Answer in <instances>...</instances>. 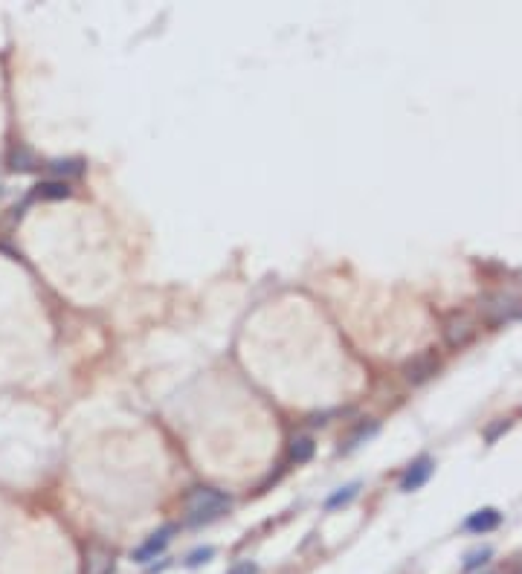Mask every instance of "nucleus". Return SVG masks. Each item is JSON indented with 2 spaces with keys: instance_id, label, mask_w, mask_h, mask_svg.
<instances>
[{
  "instance_id": "f257e3e1",
  "label": "nucleus",
  "mask_w": 522,
  "mask_h": 574,
  "mask_svg": "<svg viewBox=\"0 0 522 574\" xmlns=\"http://www.w3.org/2000/svg\"><path fill=\"white\" fill-rule=\"evenodd\" d=\"M232 508V499L215 488H195L189 496H186V513H189V525H203V522H212L218 516H224L227 511Z\"/></svg>"
},
{
  "instance_id": "f03ea898",
  "label": "nucleus",
  "mask_w": 522,
  "mask_h": 574,
  "mask_svg": "<svg viewBox=\"0 0 522 574\" xmlns=\"http://www.w3.org/2000/svg\"><path fill=\"white\" fill-rule=\"evenodd\" d=\"M174 531H178V528H174V525H163L160 531H154V534H151L145 543H140L134 551H130V560L140 563V565H148L151 560H157V557H160V554L168 548V543H171Z\"/></svg>"
},
{
  "instance_id": "7ed1b4c3",
  "label": "nucleus",
  "mask_w": 522,
  "mask_h": 574,
  "mask_svg": "<svg viewBox=\"0 0 522 574\" xmlns=\"http://www.w3.org/2000/svg\"><path fill=\"white\" fill-rule=\"evenodd\" d=\"M435 371H439V357L432 354V351L426 348V351H421V354H415L406 366H404V374H406V380L409 383H426Z\"/></svg>"
},
{
  "instance_id": "20e7f679",
  "label": "nucleus",
  "mask_w": 522,
  "mask_h": 574,
  "mask_svg": "<svg viewBox=\"0 0 522 574\" xmlns=\"http://www.w3.org/2000/svg\"><path fill=\"white\" fill-rule=\"evenodd\" d=\"M432 470H435V464H432L429 458H418V461L409 464V470L404 473V478H401V491L412 493V491L424 488V484L429 481V476H432Z\"/></svg>"
},
{
  "instance_id": "39448f33",
  "label": "nucleus",
  "mask_w": 522,
  "mask_h": 574,
  "mask_svg": "<svg viewBox=\"0 0 522 574\" xmlns=\"http://www.w3.org/2000/svg\"><path fill=\"white\" fill-rule=\"evenodd\" d=\"M499 522H502V513L496 508H482V511H476V513H470L464 519V531H470V534H488V531H493Z\"/></svg>"
},
{
  "instance_id": "423d86ee",
  "label": "nucleus",
  "mask_w": 522,
  "mask_h": 574,
  "mask_svg": "<svg viewBox=\"0 0 522 574\" xmlns=\"http://www.w3.org/2000/svg\"><path fill=\"white\" fill-rule=\"evenodd\" d=\"M444 337H447V342H450L453 348H461V345L470 342V337H473V322H470L467 317H453V319L447 322V328H444Z\"/></svg>"
},
{
  "instance_id": "0eeeda50",
  "label": "nucleus",
  "mask_w": 522,
  "mask_h": 574,
  "mask_svg": "<svg viewBox=\"0 0 522 574\" xmlns=\"http://www.w3.org/2000/svg\"><path fill=\"white\" fill-rule=\"evenodd\" d=\"M113 551L111 548H102V545H93L87 551V574H111L113 571Z\"/></svg>"
},
{
  "instance_id": "6e6552de",
  "label": "nucleus",
  "mask_w": 522,
  "mask_h": 574,
  "mask_svg": "<svg viewBox=\"0 0 522 574\" xmlns=\"http://www.w3.org/2000/svg\"><path fill=\"white\" fill-rule=\"evenodd\" d=\"M32 195H35L38 200H64V198L73 195V189H70L67 180H58V178H56V180H41Z\"/></svg>"
},
{
  "instance_id": "1a4fd4ad",
  "label": "nucleus",
  "mask_w": 522,
  "mask_h": 574,
  "mask_svg": "<svg viewBox=\"0 0 522 574\" xmlns=\"http://www.w3.org/2000/svg\"><path fill=\"white\" fill-rule=\"evenodd\" d=\"M314 453H317V444H314V438H311V435H299V438H293V444H290V458H293L296 464H308V461L314 458Z\"/></svg>"
},
{
  "instance_id": "9d476101",
  "label": "nucleus",
  "mask_w": 522,
  "mask_h": 574,
  "mask_svg": "<svg viewBox=\"0 0 522 574\" xmlns=\"http://www.w3.org/2000/svg\"><path fill=\"white\" fill-rule=\"evenodd\" d=\"M360 493V481H348L345 488H339V491H334L328 499H325V511H337V508H345L348 502H352L354 496Z\"/></svg>"
},
{
  "instance_id": "9b49d317",
  "label": "nucleus",
  "mask_w": 522,
  "mask_h": 574,
  "mask_svg": "<svg viewBox=\"0 0 522 574\" xmlns=\"http://www.w3.org/2000/svg\"><path fill=\"white\" fill-rule=\"evenodd\" d=\"M38 165V157L26 148V145H15L12 151H9V168L12 171H32Z\"/></svg>"
},
{
  "instance_id": "f8f14e48",
  "label": "nucleus",
  "mask_w": 522,
  "mask_h": 574,
  "mask_svg": "<svg viewBox=\"0 0 522 574\" xmlns=\"http://www.w3.org/2000/svg\"><path fill=\"white\" fill-rule=\"evenodd\" d=\"M377 432V421H369V424H363V426H357L352 435H348V441H345V447L339 450V453H352V450H357L363 441H369L372 435Z\"/></svg>"
},
{
  "instance_id": "ddd939ff",
  "label": "nucleus",
  "mask_w": 522,
  "mask_h": 574,
  "mask_svg": "<svg viewBox=\"0 0 522 574\" xmlns=\"http://www.w3.org/2000/svg\"><path fill=\"white\" fill-rule=\"evenodd\" d=\"M50 171L58 174V180L61 178H78L84 171V163L81 160H56V163H50Z\"/></svg>"
},
{
  "instance_id": "4468645a",
  "label": "nucleus",
  "mask_w": 522,
  "mask_h": 574,
  "mask_svg": "<svg viewBox=\"0 0 522 574\" xmlns=\"http://www.w3.org/2000/svg\"><path fill=\"white\" fill-rule=\"evenodd\" d=\"M212 557H215V548H212V545H203V548H195V551L186 557V565H189V568H198V565L209 563Z\"/></svg>"
},
{
  "instance_id": "2eb2a0df",
  "label": "nucleus",
  "mask_w": 522,
  "mask_h": 574,
  "mask_svg": "<svg viewBox=\"0 0 522 574\" xmlns=\"http://www.w3.org/2000/svg\"><path fill=\"white\" fill-rule=\"evenodd\" d=\"M491 554H493V551H491L488 545H485V548H478V551H470L467 560H464V568L473 571V568H478V565H485V563L491 560Z\"/></svg>"
},
{
  "instance_id": "dca6fc26",
  "label": "nucleus",
  "mask_w": 522,
  "mask_h": 574,
  "mask_svg": "<svg viewBox=\"0 0 522 574\" xmlns=\"http://www.w3.org/2000/svg\"><path fill=\"white\" fill-rule=\"evenodd\" d=\"M230 574H258V565L252 560H241V563H235L230 568Z\"/></svg>"
},
{
  "instance_id": "f3484780",
  "label": "nucleus",
  "mask_w": 522,
  "mask_h": 574,
  "mask_svg": "<svg viewBox=\"0 0 522 574\" xmlns=\"http://www.w3.org/2000/svg\"><path fill=\"white\" fill-rule=\"evenodd\" d=\"M0 195H4V186H0Z\"/></svg>"
}]
</instances>
